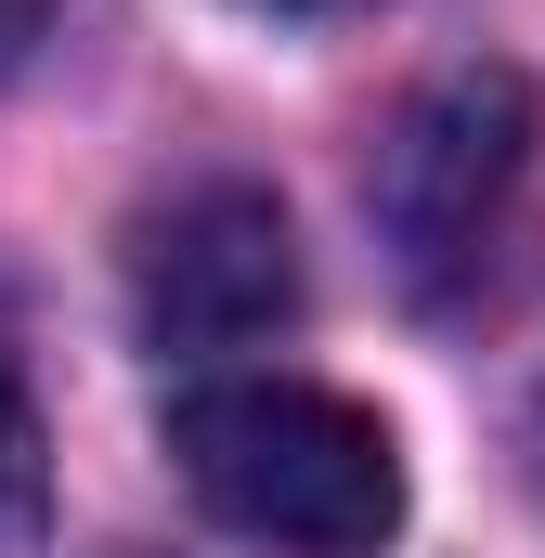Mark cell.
Returning a JSON list of instances; mask_svg holds the SVG:
<instances>
[{
	"label": "cell",
	"mask_w": 545,
	"mask_h": 558,
	"mask_svg": "<svg viewBox=\"0 0 545 558\" xmlns=\"http://www.w3.org/2000/svg\"><path fill=\"white\" fill-rule=\"evenodd\" d=\"M182 494L272 558H377L403 533V441L312 377H195L169 403Z\"/></svg>",
	"instance_id": "obj_1"
},
{
	"label": "cell",
	"mask_w": 545,
	"mask_h": 558,
	"mask_svg": "<svg viewBox=\"0 0 545 558\" xmlns=\"http://www.w3.org/2000/svg\"><path fill=\"white\" fill-rule=\"evenodd\" d=\"M520 169H533V92H520V65H455V78H428L390 118L377 169H364V208H377V247H390L403 299L441 312L494 260Z\"/></svg>",
	"instance_id": "obj_2"
},
{
	"label": "cell",
	"mask_w": 545,
	"mask_h": 558,
	"mask_svg": "<svg viewBox=\"0 0 545 558\" xmlns=\"http://www.w3.org/2000/svg\"><path fill=\"white\" fill-rule=\"evenodd\" d=\"M131 312L143 338L169 351V364H234V351H261L299 325V234H286V208H272L261 182H234V169H208V182H182L169 208H143L131 234Z\"/></svg>",
	"instance_id": "obj_3"
},
{
	"label": "cell",
	"mask_w": 545,
	"mask_h": 558,
	"mask_svg": "<svg viewBox=\"0 0 545 558\" xmlns=\"http://www.w3.org/2000/svg\"><path fill=\"white\" fill-rule=\"evenodd\" d=\"M39 520H52V428L26 403V377L0 364V546H39Z\"/></svg>",
	"instance_id": "obj_4"
},
{
	"label": "cell",
	"mask_w": 545,
	"mask_h": 558,
	"mask_svg": "<svg viewBox=\"0 0 545 558\" xmlns=\"http://www.w3.org/2000/svg\"><path fill=\"white\" fill-rule=\"evenodd\" d=\"M39 26H52V0H0V78L39 52Z\"/></svg>",
	"instance_id": "obj_5"
},
{
	"label": "cell",
	"mask_w": 545,
	"mask_h": 558,
	"mask_svg": "<svg viewBox=\"0 0 545 558\" xmlns=\"http://www.w3.org/2000/svg\"><path fill=\"white\" fill-rule=\"evenodd\" d=\"M247 13H364V0H247Z\"/></svg>",
	"instance_id": "obj_6"
}]
</instances>
